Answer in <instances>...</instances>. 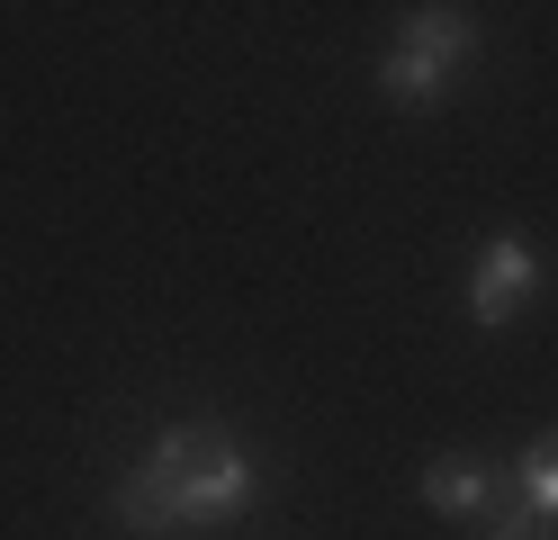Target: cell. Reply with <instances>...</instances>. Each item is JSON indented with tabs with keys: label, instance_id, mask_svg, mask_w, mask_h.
<instances>
[{
	"label": "cell",
	"instance_id": "obj_1",
	"mask_svg": "<svg viewBox=\"0 0 558 540\" xmlns=\"http://www.w3.org/2000/svg\"><path fill=\"white\" fill-rule=\"evenodd\" d=\"M253 495H262L253 442H243L234 423H217V415H181V423H162L145 442V459L118 478V523L135 540H190V531L243 523Z\"/></svg>",
	"mask_w": 558,
	"mask_h": 540
},
{
	"label": "cell",
	"instance_id": "obj_2",
	"mask_svg": "<svg viewBox=\"0 0 558 540\" xmlns=\"http://www.w3.org/2000/svg\"><path fill=\"white\" fill-rule=\"evenodd\" d=\"M477 55V19L469 10H405L388 63H378V91H388V108H441L450 82H460V63Z\"/></svg>",
	"mask_w": 558,
	"mask_h": 540
},
{
	"label": "cell",
	"instance_id": "obj_3",
	"mask_svg": "<svg viewBox=\"0 0 558 540\" xmlns=\"http://www.w3.org/2000/svg\"><path fill=\"white\" fill-rule=\"evenodd\" d=\"M532 288H541L532 243H522V235H486L477 279H469V324H477V334H505V324L532 307Z\"/></svg>",
	"mask_w": 558,
	"mask_h": 540
},
{
	"label": "cell",
	"instance_id": "obj_4",
	"mask_svg": "<svg viewBox=\"0 0 558 540\" xmlns=\"http://www.w3.org/2000/svg\"><path fill=\"white\" fill-rule=\"evenodd\" d=\"M414 487H424V504L450 514V523H486V514H496V468H486V459H433Z\"/></svg>",
	"mask_w": 558,
	"mask_h": 540
},
{
	"label": "cell",
	"instance_id": "obj_5",
	"mask_svg": "<svg viewBox=\"0 0 558 540\" xmlns=\"http://www.w3.org/2000/svg\"><path fill=\"white\" fill-rule=\"evenodd\" d=\"M522 495H532V514H549V523H558V423L541 432L532 451H522Z\"/></svg>",
	"mask_w": 558,
	"mask_h": 540
}]
</instances>
